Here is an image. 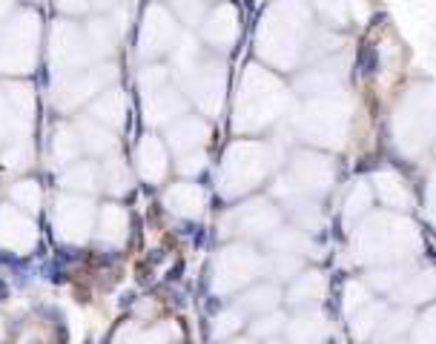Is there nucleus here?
I'll return each instance as SVG.
<instances>
[{
  "instance_id": "nucleus-8",
  "label": "nucleus",
  "mask_w": 436,
  "mask_h": 344,
  "mask_svg": "<svg viewBox=\"0 0 436 344\" xmlns=\"http://www.w3.org/2000/svg\"><path fill=\"white\" fill-rule=\"evenodd\" d=\"M118 40V32H115V23L109 21H92L89 26V43H92V52L98 55H107Z\"/></svg>"
},
{
  "instance_id": "nucleus-14",
  "label": "nucleus",
  "mask_w": 436,
  "mask_h": 344,
  "mask_svg": "<svg viewBox=\"0 0 436 344\" xmlns=\"http://www.w3.org/2000/svg\"><path fill=\"white\" fill-rule=\"evenodd\" d=\"M75 155H78L75 135H72L69 129H58V135H55V158H58V164H69Z\"/></svg>"
},
{
  "instance_id": "nucleus-12",
  "label": "nucleus",
  "mask_w": 436,
  "mask_h": 344,
  "mask_svg": "<svg viewBox=\"0 0 436 344\" xmlns=\"http://www.w3.org/2000/svg\"><path fill=\"white\" fill-rule=\"evenodd\" d=\"M376 181H379L382 195H385L388 204H405V201H408V189H405V184H402L399 175H393V172H382Z\"/></svg>"
},
{
  "instance_id": "nucleus-13",
  "label": "nucleus",
  "mask_w": 436,
  "mask_h": 344,
  "mask_svg": "<svg viewBox=\"0 0 436 344\" xmlns=\"http://www.w3.org/2000/svg\"><path fill=\"white\" fill-rule=\"evenodd\" d=\"M302 267L299 255H290V253H273V261H270V275L273 279H290L296 275Z\"/></svg>"
},
{
  "instance_id": "nucleus-23",
  "label": "nucleus",
  "mask_w": 436,
  "mask_h": 344,
  "mask_svg": "<svg viewBox=\"0 0 436 344\" xmlns=\"http://www.w3.org/2000/svg\"><path fill=\"white\" fill-rule=\"evenodd\" d=\"M393 344H402V341H393Z\"/></svg>"
},
{
  "instance_id": "nucleus-6",
  "label": "nucleus",
  "mask_w": 436,
  "mask_h": 344,
  "mask_svg": "<svg viewBox=\"0 0 436 344\" xmlns=\"http://www.w3.org/2000/svg\"><path fill=\"white\" fill-rule=\"evenodd\" d=\"M81 135H84V147H87L92 155H104V152H109V150L115 147V138H112L98 121L81 123Z\"/></svg>"
},
{
  "instance_id": "nucleus-11",
  "label": "nucleus",
  "mask_w": 436,
  "mask_h": 344,
  "mask_svg": "<svg viewBox=\"0 0 436 344\" xmlns=\"http://www.w3.org/2000/svg\"><path fill=\"white\" fill-rule=\"evenodd\" d=\"M129 172H126V167L121 164V158H109V164H107V175H104V184H107V189L109 192H115V195H124L126 189H129Z\"/></svg>"
},
{
  "instance_id": "nucleus-4",
  "label": "nucleus",
  "mask_w": 436,
  "mask_h": 344,
  "mask_svg": "<svg viewBox=\"0 0 436 344\" xmlns=\"http://www.w3.org/2000/svg\"><path fill=\"white\" fill-rule=\"evenodd\" d=\"M322 296H325V279L319 272L299 275V282L290 287V301L293 304H310V301H319Z\"/></svg>"
},
{
  "instance_id": "nucleus-5",
  "label": "nucleus",
  "mask_w": 436,
  "mask_h": 344,
  "mask_svg": "<svg viewBox=\"0 0 436 344\" xmlns=\"http://www.w3.org/2000/svg\"><path fill=\"white\" fill-rule=\"evenodd\" d=\"M126 235V216L121 206H107V213L101 218V233L98 238L107 241V244H121Z\"/></svg>"
},
{
  "instance_id": "nucleus-17",
  "label": "nucleus",
  "mask_w": 436,
  "mask_h": 344,
  "mask_svg": "<svg viewBox=\"0 0 436 344\" xmlns=\"http://www.w3.org/2000/svg\"><path fill=\"white\" fill-rule=\"evenodd\" d=\"M12 198L18 201V204H23L26 210H38V201H40V192H38V187H35V181H21L15 189H12Z\"/></svg>"
},
{
  "instance_id": "nucleus-7",
  "label": "nucleus",
  "mask_w": 436,
  "mask_h": 344,
  "mask_svg": "<svg viewBox=\"0 0 436 344\" xmlns=\"http://www.w3.org/2000/svg\"><path fill=\"white\" fill-rule=\"evenodd\" d=\"M92 112H95L98 121L112 123V126H121V121H124V98L118 95V89H112V92H107L101 101H95Z\"/></svg>"
},
{
  "instance_id": "nucleus-1",
  "label": "nucleus",
  "mask_w": 436,
  "mask_h": 344,
  "mask_svg": "<svg viewBox=\"0 0 436 344\" xmlns=\"http://www.w3.org/2000/svg\"><path fill=\"white\" fill-rule=\"evenodd\" d=\"M236 216H239L241 233H250V235H264V233H270V230L276 227V221H278L276 210H273L270 204H264V201L247 204L244 210H239Z\"/></svg>"
},
{
  "instance_id": "nucleus-18",
  "label": "nucleus",
  "mask_w": 436,
  "mask_h": 344,
  "mask_svg": "<svg viewBox=\"0 0 436 344\" xmlns=\"http://www.w3.org/2000/svg\"><path fill=\"white\" fill-rule=\"evenodd\" d=\"M382 313V307H368V310H361L359 316H356V324H353V330H356V335L359 338H365V335H371L374 330H376V316Z\"/></svg>"
},
{
  "instance_id": "nucleus-9",
  "label": "nucleus",
  "mask_w": 436,
  "mask_h": 344,
  "mask_svg": "<svg viewBox=\"0 0 436 344\" xmlns=\"http://www.w3.org/2000/svg\"><path fill=\"white\" fill-rule=\"evenodd\" d=\"M276 301H278V290L276 287H256V290H250L241 299V307L256 310V313H267V310L276 307Z\"/></svg>"
},
{
  "instance_id": "nucleus-2",
  "label": "nucleus",
  "mask_w": 436,
  "mask_h": 344,
  "mask_svg": "<svg viewBox=\"0 0 436 344\" xmlns=\"http://www.w3.org/2000/svg\"><path fill=\"white\" fill-rule=\"evenodd\" d=\"M270 250H273V253H290V255H299L302 250H307L313 258L322 255L319 247H316L305 233H299V230H276V233L270 235Z\"/></svg>"
},
{
  "instance_id": "nucleus-15",
  "label": "nucleus",
  "mask_w": 436,
  "mask_h": 344,
  "mask_svg": "<svg viewBox=\"0 0 436 344\" xmlns=\"http://www.w3.org/2000/svg\"><path fill=\"white\" fill-rule=\"evenodd\" d=\"M63 187H72V189H95V167H72L63 175Z\"/></svg>"
},
{
  "instance_id": "nucleus-19",
  "label": "nucleus",
  "mask_w": 436,
  "mask_h": 344,
  "mask_svg": "<svg viewBox=\"0 0 436 344\" xmlns=\"http://www.w3.org/2000/svg\"><path fill=\"white\" fill-rule=\"evenodd\" d=\"M281 327H284V316H281V313H270V310H267V316H264V318L253 321V335H273V333H278Z\"/></svg>"
},
{
  "instance_id": "nucleus-21",
  "label": "nucleus",
  "mask_w": 436,
  "mask_h": 344,
  "mask_svg": "<svg viewBox=\"0 0 436 344\" xmlns=\"http://www.w3.org/2000/svg\"><path fill=\"white\" fill-rule=\"evenodd\" d=\"M187 161H204V155L198 152L195 158H187ZM201 167H204V164H181V172H198Z\"/></svg>"
},
{
  "instance_id": "nucleus-20",
  "label": "nucleus",
  "mask_w": 436,
  "mask_h": 344,
  "mask_svg": "<svg viewBox=\"0 0 436 344\" xmlns=\"http://www.w3.org/2000/svg\"><path fill=\"white\" fill-rule=\"evenodd\" d=\"M239 327H241V310H224L222 316L215 318V335H218V338L224 335V330L233 333V330H239Z\"/></svg>"
},
{
  "instance_id": "nucleus-3",
  "label": "nucleus",
  "mask_w": 436,
  "mask_h": 344,
  "mask_svg": "<svg viewBox=\"0 0 436 344\" xmlns=\"http://www.w3.org/2000/svg\"><path fill=\"white\" fill-rule=\"evenodd\" d=\"M167 204H170V210H173V213L192 218V216H198V213H201V189H198V187H192V184L175 187V189H170Z\"/></svg>"
},
{
  "instance_id": "nucleus-22",
  "label": "nucleus",
  "mask_w": 436,
  "mask_h": 344,
  "mask_svg": "<svg viewBox=\"0 0 436 344\" xmlns=\"http://www.w3.org/2000/svg\"><path fill=\"white\" fill-rule=\"evenodd\" d=\"M270 344H284V341H270Z\"/></svg>"
},
{
  "instance_id": "nucleus-16",
  "label": "nucleus",
  "mask_w": 436,
  "mask_h": 344,
  "mask_svg": "<svg viewBox=\"0 0 436 344\" xmlns=\"http://www.w3.org/2000/svg\"><path fill=\"white\" fill-rule=\"evenodd\" d=\"M410 327V316L408 313H393V316H388L385 321H379V338H396L402 330H408Z\"/></svg>"
},
{
  "instance_id": "nucleus-10",
  "label": "nucleus",
  "mask_w": 436,
  "mask_h": 344,
  "mask_svg": "<svg viewBox=\"0 0 436 344\" xmlns=\"http://www.w3.org/2000/svg\"><path fill=\"white\" fill-rule=\"evenodd\" d=\"M430 296V272H422V275H413V282H408L399 293H396V301H427Z\"/></svg>"
}]
</instances>
